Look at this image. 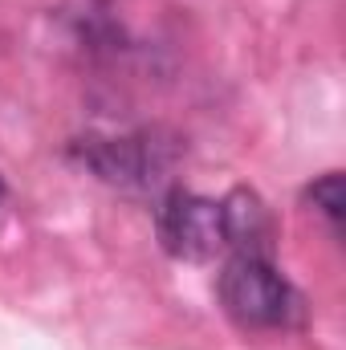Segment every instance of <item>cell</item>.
<instances>
[{
  "label": "cell",
  "mask_w": 346,
  "mask_h": 350,
  "mask_svg": "<svg viewBox=\"0 0 346 350\" xmlns=\"http://www.w3.org/2000/svg\"><path fill=\"white\" fill-rule=\"evenodd\" d=\"M155 228L163 249L179 261H208L224 249V220H220V204L196 191L175 187L159 200L155 208Z\"/></svg>",
  "instance_id": "7a4b0ae2"
},
{
  "label": "cell",
  "mask_w": 346,
  "mask_h": 350,
  "mask_svg": "<svg viewBox=\"0 0 346 350\" xmlns=\"http://www.w3.org/2000/svg\"><path fill=\"white\" fill-rule=\"evenodd\" d=\"M4 191H8V187H4V175H0V204H4Z\"/></svg>",
  "instance_id": "5b68a950"
},
{
  "label": "cell",
  "mask_w": 346,
  "mask_h": 350,
  "mask_svg": "<svg viewBox=\"0 0 346 350\" xmlns=\"http://www.w3.org/2000/svg\"><path fill=\"white\" fill-rule=\"evenodd\" d=\"M224 220V249H237L241 257H269L273 249V216L249 187H237L228 200H220Z\"/></svg>",
  "instance_id": "3957f363"
},
{
  "label": "cell",
  "mask_w": 346,
  "mask_h": 350,
  "mask_svg": "<svg viewBox=\"0 0 346 350\" xmlns=\"http://www.w3.org/2000/svg\"><path fill=\"white\" fill-rule=\"evenodd\" d=\"M306 200L314 204V212L318 216H326V224L338 232L343 228V208H346V196H343V175L338 172H330V175H322L310 191H306Z\"/></svg>",
  "instance_id": "277c9868"
},
{
  "label": "cell",
  "mask_w": 346,
  "mask_h": 350,
  "mask_svg": "<svg viewBox=\"0 0 346 350\" xmlns=\"http://www.w3.org/2000/svg\"><path fill=\"white\" fill-rule=\"evenodd\" d=\"M224 310L253 330H285L302 322V293L269 257H232L220 273Z\"/></svg>",
  "instance_id": "6da1fadb"
}]
</instances>
